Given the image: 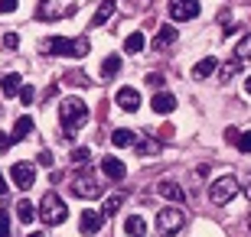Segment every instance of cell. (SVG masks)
Listing matches in <instances>:
<instances>
[{
  "mask_svg": "<svg viewBox=\"0 0 251 237\" xmlns=\"http://www.w3.org/2000/svg\"><path fill=\"white\" fill-rule=\"evenodd\" d=\"M215 68H219V62H215V55H205V59H199V62L193 65V78H196V82H202V78L215 75Z\"/></svg>",
  "mask_w": 251,
  "mask_h": 237,
  "instance_id": "9a60e30c",
  "label": "cell"
},
{
  "mask_svg": "<svg viewBox=\"0 0 251 237\" xmlns=\"http://www.w3.org/2000/svg\"><path fill=\"white\" fill-rule=\"evenodd\" d=\"M235 59H238V62L251 59V33H248V36H242V43L235 46Z\"/></svg>",
  "mask_w": 251,
  "mask_h": 237,
  "instance_id": "4316f807",
  "label": "cell"
},
{
  "mask_svg": "<svg viewBox=\"0 0 251 237\" xmlns=\"http://www.w3.org/2000/svg\"><path fill=\"white\" fill-rule=\"evenodd\" d=\"M248 228H251V215H248Z\"/></svg>",
  "mask_w": 251,
  "mask_h": 237,
  "instance_id": "ee69618b",
  "label": "cell"
},
{
  "mask_svg": "<svg viewBox=\"0 0 251 237\" xmlns=\"http://www.w3.org/2000/svg\"><path fill=\"white\" fill-rule=\"evenodd\" d=\"M20 46V36L17 33H7V36H3V49H17Z\"/></svg>",
  "mask_w": 251,
  "mask_h": 237,
  "instance_id": "e575fe53",
  "label": "cell"
},
{
  "mask_svg": "<svg viewBox=\"0 0 251 237\" xmlns=\"http://www.w3.org/2000/svg\"><path fill=\"white\" fill-rule=\"evenodd\" d=\"M114 101H118V108H121V110L134 114V110L140 108V91H137V88H130V85H124V88H118Z\"/></svg>",
  "mask_w": 251,
  "mask_h": 237,
  "instance_id": "9c48e42d",
  "label": "cell"
},
{
  "mask_svg": "<svg viewBox=\"0 0 251 237\" xmlns=\"http://www.w3.org/2000/svg\"><path fill=\"white\" fill-rule=\"evenodd\" d=\"M157 192H160V198H167V201H186V189L179 182H173V179H163V182L157 185Z\"/></svg>",
  "mask_w": 251,
  "mask_h": 237,
  "instance_id": "30bf717a",
  "label": "cell"
},
{
  "mask_svg": "<svg viewBox=\"0 0 251 237\" xmlns=\"http://www.w3.org/2000/svg\"><path fill=\"white\" fill-rule=\"evenodd\" d=\"M33 98H36V91H33L29 85H20V101H23V104H33Z\"/></svg>",
  "mask_w": 251,
  "mask_h": 237,
  "instance_id": "4dcf8cb0",
  "label": "cell"
},
{
  "mask_svg": "<svg viewBox=\"0 0 251 237\" xmlns=\"http://www.w3.org/2000/svg\"><path fill=\"white\" fill-rule=\"evenodd\" d=\"M235 146H238L242 153H251V130H248V133H242V137H238V143H235Z\"/></svg>",
  "mask_w": 251,
  "mask_h": 237,
  "instance_id": "d6a6232c",
  "label": "cell"
},
{
  "mask_svg": "<svg viewBox=\"0 0 251 237\" xmlns=\"http://www.w3.org/2000/svg\"><path fill=\"white\" fill-rule=\"evenodd\" d=\"M238 68H242V62H238V59H232V62L219 65V68H215V72H219V82H232V78H235V72H238Z\"/></svg>",
  "mask_w": 251,
  "mask_h": 237,
  "instance_id": "cb8c5ba5",
  "label": "cell"
},
{
  "mask_svg": "<svg viewBox=\"0 0 251 237\" xmlns=\"http://www.w3.org/2000/svg\"><path fill=\"white\" fill-rule=\"evenodd\" d=\"M69 189H72V195H78V198H98V195H101V185H98V179H95L88 169H85V172H75Z\"/></svg>",
  "mask_w": 251,
  "mask_h": 237,
  "instance_id": "8992f818",
  "label": "cell"
},
{
  "mask_svg": "<svg viewBox=\"0 0 251 237\" xmlns=\"http://www.w3.org/2000/svg\"><path fill=\"white\" fill-rule=\"evenodd\" d=\"M59 120H62L65 137L72 140V137H75V130H78V124H85V120H88V108H85V101H78V98H65L62 104H59Z\"/></svg>",
  "mask_w": 251,
  "mask_h": 237,
  "instance_id": "7a4b0ae2",
  "label": "cell"
},
{
  "mask_svg": "<svg viewBox=\"0 0 251 237\" xmlns=\"http://www.w3.org/2000/svg\"><path fill=\"white\" fill-rule=\"evenodd\" d=\"M114 10H118V3H114V0H101V3H98V10H95V17H92V26H104V23L114 17Z\"/></svg>",
  "mask_w": 251,
  "mask_h": 237,
  "instance_id": "2e32d148",
  "label": "cell"
},
{
  "mask_svg": "<svg viewBox=\"0 0 251 237\" xmlns=\"http://www.w3.org/2000/svg\"><path fill=\"white\" fill-rule=\"evenodd\" d=\"M36 17H39V20H56L59 13L49 7V0H39V13H36Z\"/></svg>",
  "mask_w": 251,
  "mask_h": 237,
  "instance_id": "f546056e",
  "label": "cell"
},
{
  "mask_svg": "<svg viewBox=\"0 0 251 237\" xmlns=\"http://www.w3.org/2000/svg\"><path fill=\"white\" fill-rule=\"evenodd\" d=\"M0 237H10V218H7V208H0Z\"/></svg>",
  "mask_w": 251,
  "mask_h": 237,
  "instance_id": "1f68e13d",
  "label": "cell"
},
{
  "mask_svg": "<svg viewBox=\"0 0 251 237\" xmlns=\"http://www.w3.org/2000/svg\"><path fill=\"white\" fill-rule=\"evenodd\" d=\"M134 150H137L140 156H153V153H160V143H157V140L140 137V133H137V140H134Z\"/></svg>",
  "mask_w": 251,
  "mask_h": 237,
  "instance_id": "ffe728a7",
  "label": "cell"
},
{
  "mask_svg": "<svg viewBox=\"0 0 251 237\" xmlns=\"http://www.w3.org/2000/svg\"><path fill=\"white\" fill-rule=\"evenodd\" d=\"M124 231H127L130 237H144L147 234V221L140 218V215H130V218L124 221Z\"/></svg>",
  "mask_w": 251,
  "mask_h": 237,
  "instance_id": "d6986e66",
  "label": "cell"
},
{
  "mask_svg": "<svg viewBox=\"0 0 251 237\" xmlns=\"http://www.w3.org/2000/svg\"><path fill=\"white\" fill-rule=\"evenodd\" d=\"M36 218L43 224H49V228H56V224H62L69 218V208H65V201L59 198L56 192H46L43 201H39V208H36Z\"/></svg>",
  "mask_w": 251,
  "mask_h": 237,
  "instance_id": "3957f363",
  "label": "cell"
},
{
  "mask_svg": "<svg viewBox=\"0 0 251 237\" xmlns=\"http://www.w3.org/2000/svg\"><path fill=\"white\" fill-rule=\"evenodd\" d=\"M235 195H238V179L235 175H222V179H215L209 185V201L212 205H228Z\"/></svg>",
  "mask_w": 251,
  "mask_h": 237,
  "instance_id": "5b68a950",
  "label": "cell"
},
{
  "mask_svg": "<svg viewBox=\"0 0 251 237\" xmlns=\"http://www.w3.org/2000/svg\"><path fill=\"white\" fill-rule=\"evenodd\" d=\"M20 75L17 72H7V75H0V91L7 94V98H13V94H20Z\"/></svg>",
  "mask_w": 251,
  "mask_h": 237,
  "instance_id": "e0dca14e",
  "label": "cell"
},
{
  "mask_svg": "<svg viewBox=\"0 0 251 237\" xmlns=\"http://www.w3.org/2000/svg\"><path fill=\"white\" fill-rule=\"evenodd\" d=\"M144 46H147V39H144V33H130L127 39H124V52L127 55H137V52H144Z\"/></svg>",
  "mask_w": 251,
  "mask_h": 237,
  "instance_id": "ac0fdd59",
  "label": "cell"
},
{
  "mask_svg": "<svg viewBox=\"0 0 251 237\" xmlns=\"http://www.w3.org/2000/svg\"><path fill=\"white\" fill-rule=\"evenodd\" d=\"M183 224H186V215H183V208H163V211H157V231H160V237H173V234H179L183 231Z\"/></svg>",
  "mask_w": 251,
  "mask_h": 237,
  "instance_id": "277c9868",
  "label": "cell"
},
{
  "mask_svg": "<svg viewBox=\"0 0 251 237\" xmlns=\"http://www.w3.org/2000/svg\"><path fill=\"white\" fill-rule=\"evenodd\" d=\"M150 108L157 110V114H173V110H176V98L170 91H157L153 101H150Z\"/></svg>",
  "mask_w": 251,
  "mask_h": 237,
  "instance_id": "4fadbf2b",
  "label": "cell"
},
{
  "mask_svg": "<svg viewBox=\"0 0 251 237\" xmlns=\"http://www.w3.org/2000/svg\"><path fill=\"white\" fill-rule=\"evenodd\" d=\"M88 159H92V153H88V146H75V150H72V163H75V166H85Z\"/></svg>",
  "mask_w": 251,
  "mask_h": 237,
  "instance_id": "f1b7e54d",
  "label": "cell"
},
{
  "mask_svg": "<svg viewBox=\"0 0 251 237\" xmlns=\"http://www.w3.org/2000/svg\"><path fill=\"white\" fill-rule=\"evenodd\" d=\"M134 140H137V133H134V130H127V127H118L111 133V143L114 146H134Z\"/></svg>",
  "mask_w": 251,
  "mask_h": 237,
  "instance_id": "7402d4cb",
  "label": "cell"
},
{
  "mask_svg": "<svg viewBox=\"0 0 251 237\" xmlns=\"http://www.w3.org/2000/svg\"><path fill=\"white\" fill-rule=\"evenodd\" d=\"M245 195H248V198H251V172L245 175Z\"/></svg>",
  "mask_w": 251,
  "mask_h": 237,
  "instance_id": "ab89813d",
  "label": "cell"
},
{
  "mask_svg": "<svg viewBox=\"0 0 251 237\" xmlns=\"http://www.w3.org/2000/svg\"><path fill=\"white\" fill-rule=\"evenodd\" d=\"M101 172L108 175V179H114V182H121L124 175H127V169H124V163L118 159V156H104L101 159Z\"/></svg>",
  "mask_w": 251,
  "mask_h": 237,
  "instance_id": "7c38bea8",
  "label": "cell"
},
{
  "mask_svg": "<svg viewBox=\"0 0 251 237\" xmlns=\"http://www.w3.org/2000/svg\"><path fill=\"white\" fill-rule=\"evenodd\" d=\"M65 85H72V88H85V85H88V75H85V72H65Z\"/></svg>",
  "mask_w": 251,
  "mask_h": 237,
  "instance_id": "83f0119b",
  "label": "cell"
},
{
  "mask_svg": "<svg viewBox=\"0 0 251 237\" xmlns=\"http://www.w3.org/2000/svg\"><path fill=\"white\" fill-rule=\"evenodd\" d=\"M13 143H17L13 137H7V133H0V153H7V150H10Z\"/></svg>",
  "mask_w": 251,
  "mask_h": 237,
  "instance_id": "d590c367",
  "label": "cell"
},
{
  "mask_svg": "<svg viewBox=\"0 0 251 237\" xmlns=\"http://www.w3.org/2000/svg\"><path fill=\"white\" fill-rule=\"evenodd\" d=\"M245 91L251 94V75H248V78H245Z\"/></svg>",
  "mask_w": 251,
  "mask_h": 237,
  "instance_id": "b9f144b4",
  "label": "cell"
},
{
  "mask_svg": "<svg viewBox=\"0 0 251 237\" xmlns=\"http://www.w3.org/2000/svg\"><path fill=\"white\" fill-rule=\"evenodd\" d=\"M17 218L23 221V224H29V221L36 218V205H33V201H29V198H23V201H20V205H17Z\"/></svg>",
  "mask_w": 251,
  "mask_h": 237,
  "instance_id": "603a6c76",
  "label": "cell"
},
{
  "mask_svg": "<svg viewBox=\"0 0 251 237\" xmlns=\"http://www.w3.org/2000/svg\"><path fill=\"white\" fill-rule=\"evenodd\" d=\"M36 163H39V166H46V169H52V163H56V159H52V153H49V150H43V153L36 156Z\"/></svg>",
  "mask_w": 251,
  "mask_h": 237,
  "instance_id": "836d02e7",
  "label": "cell"
},
{
  "mask_svg": "<svg viewBox=\"0 0 251 237\" xmlns=\"http://www.w3.org/2000/svg\"><path fill=\"white\" fill-rule=\"evenodd\" d=\"M118 72H121V55H108V59L101 62V75L104 78H114Z\"/></svg>",
  "mask_w": 251,
  "mask_h": 237,
  "instance_id": "d4e9b609",
  "label": "cell"
},
{
  "mask_svg": "<svg viewBox=\"0 0 251 237\" xmlns=\"http://www.w3.org/2000/svg\"><path fill=\"white\" fill-rule=\"evenodd\" d=\"M26 237H46V234H43V231H33V234H26Z\"/></svg>",
  "mask_w": 251,
  "mask_h": 237,
  "instance_id": "7bdbcfd3",
  "label": "cell"
},
{
  "mask_svg": "<svg viewBox=\"0 0 251 237\" xmlns=\"http://www.w3.org/2000/svg\"><path fill=\"white\" fill-rule=\"evenodd\" d=\"M10 179H13V185H17V189H33V182H36V169H33V166L29 163H13L10 166Z\"/></svg>",
  "mask_w": 251,
  "mask_h": 237,
  "instance_id": "ba28073f",
  "label": "cell"
},
{
  "mask_svg": "<svg viewBox=\"0 0 251 237\" xmlns=\"http://www.w3.org/2000/svg\"><path fill=\"white\" fill-rule=\"evenodd\" d=\"M17 10V0H0V13H13Z\"/></svg>",
  "mask_w": 251,
  "mask_h": 237,
  "instance_id": "74e56055",
  "label": "cell"
},
{
  "mask_svg": "<svg viewBox=\"0 0 251 237\" xmlns=\"http://www.w3.org/2000/svg\"><path fill=\"white\" fill-rule=\"evenodd\" d=\"M173 43H176V29L167 23V26H160V29H157V36H153V43H150V46L157 49V52H163V49L173 46Z\"/></svg>",
  "mask_w": 251,
  "mask_h": 237,
  "instance_id": "5bb4252c",
  "label": "cell"
},
{
  "mask_svg": "<svg viewBox=\"0 0 251 237\" xmlns=\"http://www.w3.org/2000/svg\"><path fill=\"white\" fill-rule=\"evenodd\" d=\"M43 52H49V55H69V59H82V55L92 52V43H88L85 36H78V39L52 36V39H46V43H43Z\"/></svg>",
  "mask_w": 251,
  "mask_h": 237,
  "instance_id": "6da1fadb",
  "label": "cell"
},
{
  "mask_svg": "<svg viewBox=\"0 0 251 237\" xmlns=\"http://www.w3.org/2000/svg\"><path fill=\"white\" fill-rule=\"evenodd\" d=\"M29 133H33V117H17V124H13V140H26Z\"/></svg>",
  "mask_w": 251,
  "mask_h": 237,
  "instance_id": "44dd1931",
  "label": "cell"
},
{
  "mask_svg": "<svg viewBox=\"0 0 251 237\" xmlns=\"http://www.w3.org/2000/svg\"><path fill=\"white\" fill-rule=\"evenodd\" d=\"M0 195H7V179H3V172H0Z\"/></svg>",
  "mask_w": 251,
  "mask_h": 237,
  "instance_id": "60d3db41",
  "label": "cell"
},
{
  "mask_svg": "<svg viewBox=\"0 0 251 237\" xmlns=\"http://www.w3.org/2000/svg\"><path fill=\"white\" fill-rule=\"evenodd\" d=\"M170 10V20H176V23H189V20L199 17V0H170L167 3Z\"/></svg>",
  "mask_w": 251,
  "mask_h": 237,
  "instance_id": "52a82bcc",
  "label": "cell"
},
{
  "mask_svg": "<svg viewBox=\"0 0 251 237\" xmlns=\"http://www.w3.org/2000/svg\"><path fill=\"white\" fill-rule=\"evenodd\" d=\"M121 205H124V195H111V198H104L101 215H104V218H111V215H114L118 208H121Z\"/></svg>",
  "mask_w": 251,
  "mask_h": 237,
  "instance_id": "484cf974",
  "label": "cell"
},
{
  "mask_svg": "<svg viewBox=\"0 0 251 237\" xmlns=\"http://www.w3.org/2000/svg\"><path fill=\"white\" fill-rule=\"evenodd\" d=\"M238 137H242V133H238V130H235V127H228V130H225V140H228V143H238Z\"/></svg>",
  "mask_w": 251,
  "mask_h": 237,
  "instance_id": "f35d334b",
  "label": "cell"
},
{
  "mask_svg": "<svg viewBox=\"0 0 251 237\" xmlns=\"http://www.w3.org/2000/svg\"><path fill=\"white\" fill-rule=\"evenodd\" d=\"M101 224H104V215H101V211H88V208H85L82 218H78L82 234H98V231H101Z\"/></svg>",
  "mask_w": 251,
  "mask_h": 237,
  "instance_id": "8fae6325",
  "label": "cell"
},
{
  "mask_svg": "<svg viewBox=\"0 0 251 237\" xmlns=\"http://www.w3.org/2000/svg\"><path fill=\"white\" fill-rule=\"evenodd\" d=\"M147 85H150V88H160V85H163V75L150 72V75H147Z\"/></svg>",
  "mask_w": 251,
  "mask_h": 237,
  "instance_id": "8d00e7d4",
  "label": "cell"
}]
</instances>
